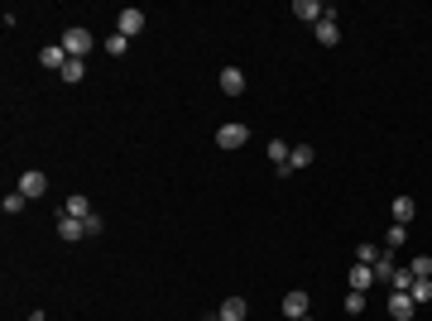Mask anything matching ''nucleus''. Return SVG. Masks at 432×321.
Segmentation results:
<instances>
[{"mask_svg": "<svg viewBox=\"0 0 432 321\" xmlns=\"http://www.w3.org/2000/svg\"><path fill=\"white\" fill-rule=\"evenodd\" d=\"M58 43L68 48V58H87V53H92V29L72 24V29H63V39H58Z\"/></svg>", "mask_w": 432, "mask_h": 321, "instance_id": "1", "label": "nucleus"}, {"mask_svg": "<svg viewBox=\"0 0 432 321\" xmlns=\"http://www.w3.org/2000/svg\"><path fill=\"white\" fill-rule=\"evenodd\" d=\"M245 139H250V130H245L240 120H226V125L216 130V144H221V149H245Z\"/></svg>", "mask_w": 432, "mask_h": 321, "instance_id": "2", "label": "nucleus"}, {"mask_svg": "<svg viewBox=\"0 0 432 321\" xmlns=\"http://www.w3.org/2000/svg\"><path fill=\"white\" fill-rule=\"evenodd\" d=\"M19 192H24L29 202H39V197L48 192V173H39V168H29V173H19Z\"/></svg>", "mask_w": 432, "mask_h": 321, "instance_id": "3", "label": "nucleus"}, {"mask_svg": "<svg viewBox=\"0 0 432 321\" xmlns=\"http://www.w3.org/2000/svg\"><path fill=\"white\" fill-rule=\"evenodd\" d=\"M139 29H144V10H120V14H115V34L135 39Z\"/></svg>", "mask_w": 432, "mask_h": 321, "instance_id": "4", "label": "nucleus"}, {"mask_svg": "<svg viewBox=\"0 0 432 321\" xmlns=\"http://www.w3.org/2000/svg\"><path fill=\"white\" fill-rule=\"evenodd\" d=\"M58 240H68V245L87 240V220H72V216H63V211H58Z\"/></svg>", "mask_w": 432, "mask_h": 321, "instance_id": "5", "label": "nucleus"}, {"mask_svg": "<svg viewBox=\"0 0 432 321\" xmlns=\"http://www.w3.org/2000/svg\"><path fill=\"white\" fill-rule=\"evenodd\" d=\"M308 312H313L308 293H303V288H293V293L284 298V317H288V321H298V317H308Z\"/></svg>", "mask_w": 432, "mask_h": 321, "instance_id": "6", "label": "nucleus"}, {"mask_svg": "<svg viewBox=\"0 0 432 321\" xmlns=\"http://www.w3.org/2000/svg\"><path fill=\"white\" fill-rule=\"evenodd\" d=\"M293 14H298V19H308V24H322L326 14H331V5H317V0H293Z\"/></svg>", "mask_w": 432, "mask_h": 321, "instance_id": "7", "label": "nucleus"}, {"mask_svg": "<svg viewBox=\"0 0 432 321\" xmlns=\"http://www.w3.org/2000/svg\"><path fill=\"white\" fill-rule=\"evenodd\" d=\"M313 29H317V43H322V48H336V43H341V24H336V10L326 14L322 24H313Z\"/></svg>", "mask_w": 432, "mask_h": 321, "instance_id": "8", "label": "nucleus"}, {"mask_svg": "<svg viewBox=\"0 0 432 321\" xmlns=\"http://www.w3.org/2000/svg\"><path fill=\"white\" fill-rule=\"evenodd\" d=\"M413 312H418V302H413L409 293H389V317L394 321H409Z\"/></svg>", "mask_w": 432, "mask_h": 321, "instance_id": "9", "label": "nucleus"}, {"mask_svg": "<svg viewBox=\"0 0 432 321\" xmlns=\"http://www.w3.org/2000/svg\"><path fill=\"white\" fill-rule=\"evenodd\" d=\"M39 63H43L48 72H63V68H68V48H63V43H48V48L39 53Z\"/></svg>", "mask_w": 432, "mask_h": 321, "instance_id": "10", "label": "nucleus"}, {"mask_svg": "<svg viewBox=\"0 0 432 321\" xmlns=\"http://www.w3.org/2000/svg\"><path fill=\"white\" fill-rule=\"evenodd\" d=\"M245 317H250L245 298H226V302H221V312H216V321H245Z\"/></svg>", "mask_w": 432, "mask_h": 321, "instance_id": "11", "label": "nucleus"}, {"mask_svg": "<svg viewBox=\"0 0 432 321\" xmlns=\"http://www.w3.org/2000/svg\"><path fill=\"white\" fill-rule=\"evenodd\" d=\"M221 92H226V96H240V92H245V72H240V68H221Z\"/></svg>", "mask_w": 432, "mask_h": 321, "instance_id": "12", "label": "nucleus"}, {"mask_svg": "<svg viewBox=\"0 0 432 321\" xmlns=\"http://www.w3.org/2000/svg\"><path fill=\"white\" fill-rule=\"evenodd\" d=\"M58 211H63V216H72V220H87V216H92V202H87V197H68V202H63Z\"/></svg>", "mask_w": 432, "mask_h": 321, "instance_id": "13", "label": "nucleus"}, {"mask_svg": "<svg viewBox=\"0 0 432 321\" xmlns=\"http://www.w3.org/2000/svg\"><path fill=\"white\" fill-rule=\"evenodd\" d=\"M58 77H63V82H68V87H77V82H82V77H87V58H68V68H63V72H58Z\"/></svg>", "mask_w": 432, "mask_h": 321, "instance_id": "14", "label": "nucleus"}, {"mask_svg": "<svg viewBox=\"0 0 432 321\" xmlns=\"http://www.w3.org/2000/svg\"><path fill=\"white\" fill-rule=\"evenodd\" d=\"M399 245H409V225H399V220H394V225H389V235H384V254L394 259V249H399Z\"/></svg>", "mask_w": 432, "mask_h": 321, "instance_id": "15", "label": "nucleus"}, {"mask_svg": "<svg viewBox=\"0 0 432 321\" xmlns=\"http://www.w3.org/2000/svg\"><path fill=\"white\" fill-rule=\"evenodd\" d=\"M413 216H418V202H413V197H394V220H399V225H409Z\"/></svg>", "mask_w": 432, "mask_h": 321, "instance_id": "16", "label": "nucleus"}, {"mask_svg": "<svg viewBox=\"0 0 432 321\" xmlns=\"http://www.w3.org/2000/svg\"><path fill=\"white\" fill-rule=\"evenodd\" d=\"M313 158H317V154H313V144H298V149L288 154V173H298V168H308Z\"/></svg>", "mask_w": 432, "mask_h": 321, "instance_id": "17", "label": "nucleus"}, {"mask_svg": "<svg viewBox=\"0 0 432 321\" xmlns=\"http://www.w3.org/2000/svg\"><path fill=\"white\" fill-rule=\"evenodd\" d=\"M370 283H375V269H370V264H355V269H351V288H355V293H365Z\"/></svg>", "mask_w": 432, "mask_h": 321, "instance_id": "18", "label": "nucleus"}, {"mask_svg": "<svg viewBox=\"0 0 432 321\" xmlns=\"http://www.w3.org/2000/svg\"><path fill=\"white\" fill-rule=\"evenodd\" d=\"M24 207H29V197H24L19 187H14V192H5V202H0V211H5V216H19Z\"/></svg>", "mask_w": 432, "mask_h": 321, "instance_id": "19", "label": "nucleus"}, {"mask_svg": "<svg viewBox=\"0 0 432 321\" xmlns=\"http://www.w3.org/2000/svg\"><path fill=\"white\" fill-rule=\"evenodd\" d=\"M288 154H293V149H288L284 139H269V163H274V168H288Z\"/></svg>", "mask_w": 432, "mask_h": 321, "instance_id": "20", "label": "nucleus"}, {"mask_svg": "<svg viewBox=\"0 0 432 321\" xmlns=\"http://www.w3.org/2000/svg\"><path fill=\"white\" fill-rule=\"evenodd\" d=\"M409 298L423 307V302H432V278H413V288H409Z\"/></svg>", "mask_w": 432, "mask_h": 321, "instance_id": "21", "label": "nucleus"}, {"mask_svg": "<svg viewBox=\"0 0 432 321\" xmlns=\"http://www.w3.org/2000/svg\"><path fill=\"white\" fill-rule=\"evenodd\" d=\"M106 53H110V58H125V53H130V39H125V34H110V39H106Z\"/></svg>", "mask_w": 432, "mask_h": 321, "instance_id": "22", "label": "nucleus"}, {"mask_svg": "<svg viewBox=\"0 0 432 321\" xmlns=\"http://www.w3.org/2000/svg\"><path fill=\"white\" fill-rule=\"evenodd\" d=\"M409 273H413V278H432V254H418V259L409 264Z\"/></svg>", "mask_w": 432, "mask_h": 321, "instance_id": "23", "label": "nucleus"}, {"mask_svg": "<svg viewBox=\"0 0 432 321\" xmlns=\"http://www.w3.org/2000/svg\"><path fill=\"white\" fill-rule=\"evenodd\" d=\"M389 278H394V259L380 254V264H375V283H389Z\"/></svg>", "mask_w": 432, "mask_h": 321, "instance_id": "24", "label": "nucleus"}, {"mask_svg": "<svg viewBox=\"0 0 432 321\" xmlns=\"http://www.w3.org/2000/svg\"><path fill=\"white\" fill-rule=\"evenodd\" d=\"M389 288H394V293H409V288H413V273H409V269H394Z\"/></svg>", "mask_w": 432, "mask_h": 321, "instance_id": "25", "label": "nucleus"}, {"mask_svg": "<svg viewBox=\"0 0 432 321\" xmlns=\"http://www.w3.org/2000/svg\"><path fill=\"white\" fill-rule=\"evenodd\" d=\"M346 312H351V317H360V312H365V293H355V288H351V293H346Z\"/></svg>", "mask_w": 432, "mask_h": 321, "instance_id": "26", "label": "nucleus"}, {"mask_svg": "<svg viewBox=\"0 0 432 321\" xmlns=\"http://www.w3.org/2000/svg\"><path fill=\"white\" fill-rule=\"evenodd\" d=\"M101 230H106V220L92 211V216H87V240H92V235H101Z\"/></svg>", "mask_w": 432, "mask_h": 321, "instance_id": "27", "label": "nucleus"}, {"mask_svg": "<svg viewBox=\"0 0 432 321\" xmlns=\"http://www.w3.org/2000/svg\"><path fill=\"white\" fill-rule=\"evenodd\" d=\"M298 321H317V317H313V312H308V317H298Z\"/></svg>", "mask_w": 432, "mask_h": 321, "instance_id": "28", "label": "nucleus"}]
</instances>
